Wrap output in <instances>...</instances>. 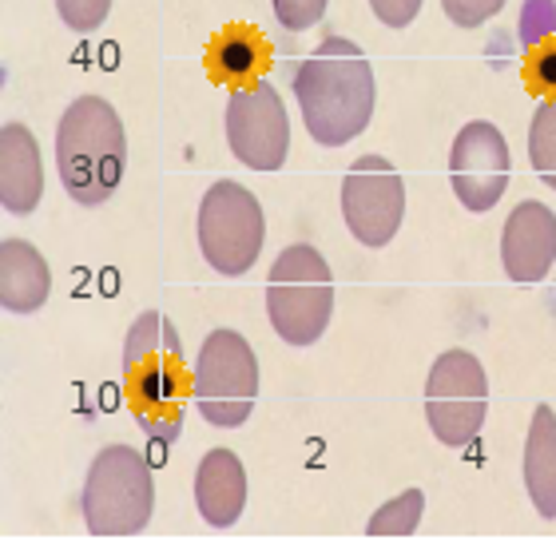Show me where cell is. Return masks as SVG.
<instances>
[{
  "label": "cell",
  "instance_id": "23",
  "mask_svg": "<svg viewBox=\"0 0 556 556\" xmlns=\"http://www.w3.org/2000/svg\"><path fill=\"white\" fill-rule=\"evenodd\" d=\"M330 0H275V16L287 33H306L323 21V12Z\"/></svg>",
  "mask_w": 556,
  "mask_h": 556
},
{
  "label": "cell",
  "instance_id": "9",
  "mask_svg": "<svg viewBox=\"0 0 556 556\" xmlns=\"http://www.w3.org/2000/svg\"><path fill=\"white\" fill-rule=\"evenodd\" d=\"M342 219L362 247H386L406 219V184L390 160L358 155L342 179Z\"/></svg>",
  "mask_w": 556,
  "mask_h": 556
},
{
  "label": "cell",
  "instance_id": "19",
  "mask_svg": "<svg viewBox=\"0 0 556 556\" xmlns=\"http://www.w3.org/2000/svg\"><path fill=\"white\" fill-rule=\"evenodd\" d=\"M529 160L541 184L556 191V100H541L536 108L533 128H529Z\"/></svg>",
  "mask_w": 556,
  "mask_h": 556
},
{
  "label": "cell",
  "instance_id": "5",
  "mask_svg": "<svg viewBox=\"0 0 556 556\" xmlns=\"http://www.w3.org/2000/svg\"><path fill=\"white\" fill-rule=\"evenodd\" d=\"M267 314L287 346H314L334 314V275L311 243H294L275 258L267 278Z\"/></svg>",
  "mask_w": 556,
  "mask_h": 556
},
{
  "label": "cell",
  "instance_id": "20",
  "mask_svg": "<svg viewBox=\"0 0 556 556\" xmlns=\"http://www.w3.org/2000/svg\"><path fill=\"white\" fill-rule=\"evenodd\" d=\"M525 88L541 100H556V36L525 52Z\"/></svg>",
  "mask_w": 556,
  "mask_h": 556
},
{
  "label": "cell",
  "instance_id": "10",
  "mask_svg": "<svg viewBox=\"0 0 556 556\" xmlns=\"http://www.w3.org/2000/svg\"><path fill=\"white\" fill-rule=\"evenodd\" d=\"M227 143L251 172H278L290 151V119L270 80L239 88L227 100Z\"/></svg>",
  "mask_w": 556,
  "mask_h": 556
},
{
  "label": "cell",
  "instance_id": "3",
  "mask_svg": "<svg viewBox=\"0 0 556 556\" xmlns=\"http://www.w3.org/2000/svg\"><path fill=\"white\" fill-rule=\"evenodd\" d=\"M128 167L124 119L104 96H80L60 116L56 172L60 184L80 207H100L116 195Z\"/></svg>",
  "mask_w": 556,
  "mask_h": 556
},
{
  "label": "cell",
  "instance_id": "17",
  "mask_svg": "<svg viewBox=\"0 0 556 556\" xmlns=\"http://www.w3.org/2000/svg\"><path fill=\"white\" fill-rule=\"evenodd\" d=\"M525 489L533 509L556 521V414L548 406H536L533 426H529V441H525Z\"/></svg>",
  "mask_w": 556,
  "mask_h": 556
},
{
  "label": "cell",
  "instance_id": "16",
  "mask_svg": "<svg viewBox=\"0 0 556 556\" xmlns=\"http://www.w3.org/2000/svg\"><path fill=\"white\" fill-rule=\"evenodd\" d=\"M52 294L48 258L24 239L0 243V306L9 314H36Z\"/></svg>",
  "mask_w": 556,
  "mask_h": 556
},
{
  "label": "cell",
  "instance_id": "14",
  "mask_svg": "<svg viewBox=\"0 0 556 556\" xmlns=\"http://www.w3.org/2000/svg\"><path fill=\"white\" fill-rule=\"evenodd\" d=\"M195 509L211 529H231L247 509V469L231 450H211L195 469Z\"/></svg>",
  "mask_w": 556,
  "mask_h": 556
},
{
  "label": "cell",
  "instance_id": "15",
  "mask_svg": "<svg viewBox=\"0 0 556 556\" xmlns=\"http://www.w3.org/2000/svg\"><path fill=\"white\" fill-rule=\"evenodd\" d=\"M207 76L223 88H251L270 68V45L255 24H231L207 45Z\"/></svg>",
  "mask_w": 556,
  "mask_h": 556
},
{
  "label": "cell",
  "instance_id": "11",
  "mask_svg": "<svg viewBox=\"0 0 556 556\" xmlns=\"http://www.w3.org/2000/svg\"><path fill=\"white\" fill-rule=\"evenodd\" d=\"M509 143L489 119L465 124L450 151V187L465 211H493L509 191Z\"/></svg>",
  "mask_w": 556,
  "mask_h": 556
},
{
  "label": "cell",
  "instance_id": "6",
  "mask_svg": "<svg viewBox=\"0 0 556 556\" xmlns=\"http://www.w3.org/2000/svg\"><path fill=\"white\" fill-rule=\"evenodd\" d=\"M195 406L211 426L239 429L258 402V358L239 330H211L195 358Z\"/></svg>",
  "mask_w": 556,
  "mask_h": 556
},
{
  "label": "cell",
  "instance_id": "4",
  "mask_svg": "<svg viewBox=\"0 0 556 556\" xmlns=\"http://www.w3.org/2000/svg\"><path fill=\"white\" fill-rule=\"evenodd\" d=\"M84 521L92 536H139L155 509V481L143 453L131 445H104L88 465Z\"/></svg>",
  "mask_w": 556,
  "mask_h": 556
},
{
  "label": "cell",
  "instance_id": "2",
  "mask_svg": "<svg viewBox=\"0 0 556 556\" xmlns=\"http://www.w3.org/2000/svg\"><path fill=\"white\" fill-rule=\"evenodd\" d=\"M294 100L314 143L346 148L374 119V68L346 36H326L294 72Z\"/></svg>",
  "mask_w": 556,
  "mask_h": 556
},
{
  "label": "cell",
  "instance_id": "24",
  "mask_svg": "<svg viewBox=\"0 0 556 556\" xmlns=\"http://www.w3.org/2000/svg\"><path fill=\"white\" fill-rule=\"evenodd\" d=\"M441 9L457 28H481L505 9V0H441Z\"/></svg>",
  "mask_w": 556,
  "mask_h": 556
},
{
  "label": "cell",
  "instance_id": "18",
  "mask_svg": "<svg viewBox=\"0 0 556 556\" xmlns=\"http://www.w3.org/2000/svg\"><path fill=\"white\" fill-rule=\"evenodd\" d=\"M421 513H426V497L421 489H406L397 493L394 501H386L382 509L374 513L366 533L370 536H414L417 525H421Z\"/></svg>",
  "mask_w": 556,
  "mask_h": 556
},
{
  "label": "cell",
  "instance_id": "12",
  "mask_svg": "<svg viewBox=\"0 0 556 556\" xmlns=\"http://www.w3.org/2000/svg\"><path fill=\"white\" fill-rule=\"evenodd\" d=\"M501 263H505V275L521 287H536L548 278L556 263V215L545 203L525 199L513 207L501 235Z\"/></svg>",
  "mask_w": 556,
  "mask_h": 556
},
{
  "label": "cell",
  "instance_id": "25",
  "mask_svg": "<svg viewBox=\"0 0 556 556\" xmlns=\"http://www.w3.org/2000/svg\"><path fill=\"white\" fill-rule=\"evenodd\" d=\"M370 9L386 28H409L421 12V0H370Z\"/></svg>",
  "mask_w": 556,
  "mask_h": 556
},
{
  "label": "cell",
  "instance_id": "8",
  "mask_svg": "<svg viewBox=\"0 0 556 556\" xmlns=\"http://www.w3.org/2000/svg\"><path fill=\"white\" fill-rule=\"evenodd\" d=\"M489 414L485 366L469 350H445L429 366L426 382V421L433 438L450 450H462L481 433Z\"/></svg>",
  "mask_w": 556,
  "mask_h": 556
},
{
  "label": "cell",
  "instance_id": "21",
  "mask_svg": "<svg viewBox=\"0 0 556 556\" xmlns=\"http://www.w3.org/2000/svg\"><path fill=\"white\" fill-rule=\"evenodd\" d=\"M556 36V0H525L521 21H517V40L525 52L536 45H545Z\"/></svg>",
  "mask_w": 556,
  "mask_h": 556
},
{
  "label": "cell",
  "instance_id": "1",
  "mask_svg": "<svg viewBox=\"0 0 556 556\" xmlns=\"http://www.w3.org/2000/svg\"><path fill=\"white\" fill-rule=\"evenodd\" d=\"M124 397L136 426L155 445L184 433V406L195 397V374L187 370L184 342L160 311H143L124 338Z\"/></svg>",
  "mask_w": 556,
  "mask_h": 556
},
{
  "label": "cell",
  "instance_id": "13",
  "mask_svg": "<svg viewBox=\"0 0 556 556\" xmlns=\"http://www.w3.org/2000/svg\"><path fill=\"white\" fill-rule=\"evenodd\" d=\"M45 195L40 143L24 124L0 128V203L9 215H33Z\"/></svg>",
  "mask_w": 556,
  "mask_h": 556
},
{
  "label": "cell",
  "instance_id": "7",
  "mask_svg": "<svg viewBox=\"0 0 556 556\" xmlns=\"http://www.w3.org/2000/svg\"><path fill=\"white\" fill-rule=\"evenodd\" d=\"M267 239V219L251 187L219 179L207 187L199 203V251L211 267L227 278H239L255 267Z\"/></svg>",
  "mask_w": 556,
  "mask_h": 556
},
{
  "label": "cell",
  "instance_id": "22",
  "mask_svg": "<svg viewBox=\"0 0 556 556\" xmlns=\"http://www.w3.org/2000/svg\"><path fill=\"white\" fill-rule=\"evenodd\" d=\"M56 12L72 33H96L108 21L112 0H56Z\"/></svg>",
  "mask_w": 556,
  "mask_h": 556
}]
</instances>
